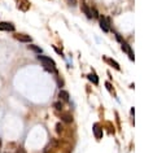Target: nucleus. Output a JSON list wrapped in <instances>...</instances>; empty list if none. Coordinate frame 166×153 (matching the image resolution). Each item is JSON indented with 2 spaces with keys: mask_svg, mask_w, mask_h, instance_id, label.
I'll use <instances>...</instances> for the list:
<instances>
[{
  "mask_svg": "<svg viewBox=\"0 0 166 153\" xmlns=\"http://www.w3.org/2000/svg\"><path fill=\"white\" fill-rule=\"evenodd\" d=\"M87 79L90 80V82H92L93 84H95V86H97V84H99V77L96 75L95 73H91V74H88V75H87Z\"/></svg>",
  "mask_w": 166,
  "mask_h": 153,
  "instance_id": "12",
  "label": "nucleus"
},
{
  "mask_svg": "<svg viewBox=\"0 0 166 153\" xmlns=\"http://www.w3.org/2000/svg\"><path fill=\"white\" fill-rule=\"evenodd\" d=\"M91 16H92V18H99V13H97L96 8H91Z\"/></svg>",
  "mask_w": 166,
  "mask_h": 153,
  "instance_id": "16",
  "label": "nucleus"
},
{
  "mask_svg": "<svg viewBox=\"0 0 166 153\" xmlns=\"http://www.w3.org/2000/svg\"><path fill=\"white\" fill-rule=\"evenodd\" d=\"M56 131H57V134H61V132H63V131H64V126H63V125H61V123H60V122H58V123H57V125H56Z\"/></svg>",
  "mask_w": 166,
  "mask_h": 153,
  "instance_id": "17",
  "label": "nucleus"
},
{
  "mask_svg": "<svg viewBox=\"0 0 166 153\" xmlns=\"http://www.w3.org/2000/svg\"><path fill=\"white\" fill-rule=\"evenodd\" d=\"M13 38L16 39V40L21 42V43H31V37L30 35H26V34H19V32H16L14 35H13Z\"/></svg>",
  "mask_w": 166,
  "mask_h": 153,
  "instance_id": "4",
  "label": "nucleus"
},
{
  "mask_svg": "<svg viewBox=\"0 0 166 153\" xmlns=\"http://www.w3.org/2000/svg\"><path fill=\"white\" fill-rule=\"evenodd\" d=\"M58 97H60V100L61 101H69V99H70V95H69V92L68 91H65V90H61L60 92H58Z\"/></svg>",
  "mask_w": 166,
  "mask_h": 153,
  "instance_id": "10",
  "label": "nucleus"
},
{
  "mask_svg": "<svg viewBox=\"0 0 166 153\" xmlns=\"http://www.w3.org/2000/svg\"><path fill=\"white\" fill-rule=\"evenodd\" d=\"M69 1V4L70 5H73V6H75L77 5V0H68Z\"/></svg>",
  "mask_w": 166,
  "mask_h": 153,
  "instance_id": "19",
  "label": "nucleus"
},
{
  "mask_svg": "<svg viewBox=\"0 0 166 153\" xmlns=\"http://www.w3.org/2000/svg\"><path fill=\"white\" fill-rule=\"evenodd\" d=\"M92 130H93V135H95V138L97 139V140H100V139L103 138V129H101V126H100L99 123H95Z\"/></svg>",
  "mask_w": 166,
  "mask_h": 153,
  "instance_id": "7",
  "label": "nucleus"
},
{
  "mask_svg": "<svg viewBox=\"0 0 166 153\" xmlns=\"http://www.w3.org/2000/svg\"><path fill=\"white\" fill-rule=\"evenodd\" d=\"M17 153H26V151H25V149L22 148V147H19V149H18V152H17Z\"/></svg>",
  "mask_w": 166,
  "mask_h": 153,
  "instance_id": "20",
  "label": "nucleus"
},
{
  "mask_svg": "<svg viewBox=\"0 0 166 153\" xmlns=\"http://www.w3.org/2000/svg\"><path fill=\"white\" fill-rule=\"evenodd\" d=\"M17 1V8L22 12H27L29 8H30V3L29 0H16Z\"/></svg>",
  "mask_w": 166,
  "mask_h": 153,
  "instance_id": "5",
  "label": "nucleus"
},
{
  "mask_svg": "<svg viewBox=\"0 0 166 153\" xmlns=\"http://www.w3.org/2000/svg\"><path fill=\"white\" fill-rule=\"evenodd\" d=\"M27 48H29L30 51L35 52V53H38V55H42V52H43V50H42L40 47H38V45H35V44H30V45H27Z\"/></svg>",
  "mask_w": 166,
  "mask_h": 153,
  "instance_id": "14",
  "label": "nucleus"
},
{
  "mask_svg": "<svg viewBox=\"0 0 166 153\" xmlns=\"http://www.w3.org/2000/svg\"><path fill=\"white\" fill-rule=\"evenodd\" d=\"M82 12L87 16V18H92V16H91V8L87 4H84V3L82 4Z\"/></svg>",
  "mask_w": 166,
  "mask_h": 153,
  "instance_id": "13",
  "label": "nucleus"
},
{
  "mask_svg": "<svg viewBox=\"0 0 166 153\" xmlns=\"http://www.w3.org/2000/svg\"><path fill=\"white\" fill-rule=\"evenodd\" d=\"M122 50L125 51V52H127V55H129V57H130V60L131 61H134L135 60V57H134V52H132L131 50V47L127 44V43H125V42H122Z\"/></svg>",
  "mask_w": 166,
  "mask_h": 153,
  "instance_id": "8",
  "label": "nucleus"
},
{
  "mask_svg": "<svg viewBox=\"0 0 166 153\" xmlns=\"http://www.w3.org/2000/svg\"><path fill=\"white\" fill-rule=\"evenodd\" d=\"M53 108L56 110H58V112H63L64 105H63V103L61 101H56V103H53Z\"/></svg>",
  "mask_w": 166,
  "mask_h": 153,
  "instance_id": "15",
  "label": "nucleus"
},
{
  "mask_svg": "<svg viewBox=\"0 0 166 153\" xmlns=\"http://www.w3.org/2000/svg\"><path fill=\"white\" fill-rule=\"evenodd\" d=\"M105 87H106V88H108V91H109V92H113V90H112V84H110L109 82H106V83H105Z\"/></svg>",
  "mask_w": 166,
  "mask_h": 153,
  "instance_id": "18",
  "label": "nucleus"
},
{
  "mask_svg": "<svg viewBox=\"0 0 166 153\" xmlns=\"http://www.w3.org/2000/svg\"><path fill=\"white\" fill-rule=\"evenodd\" d=\"M104 58H105V61H106V62L112 65V66L116 70H121V66H119V64L117 62L116 60H113V58H110V57H104Z\"/></svg>",
  "mask_w": 166,
  "mask_h": 153,
  "instance_id": "11",
  "label": "nucleus"
},
{
  "mask_svg": "<svg viewBox=\"0 0 166 153\" xmlns=\"http://www.w3.org/2000/svg\"><path fill=\"white\" fill-rule=\"evenodd\" d=\"M99 22H100V27L104 32H109L110 31V24H109V19L104 16H99Z\"/></svg>",
  "mask_w": 166,
  "mask_h": 153,
  "instance_id": "2",
  "label": "nucleus"
},
{
  "mask_svg": "<svg viewBox=\"0 0 166 153\" xmlns=\"http://www.w3.org/2000/svg\"><path fill=\"white\" fill-rule=\"evenodd\" d=\"M16 26L12 22H5V21H0V31H11L14 32Z\"/></svg>",
  "mask_w": 166,
  "mask_h": 153,
  "instance_id": "3",
  "label": "nucleus"
},
{
  "mask_svg": "<svg viewBox=\"0 0 166 153\" xmlns=\"http://www.w3.org/2000/svg\"><path fill=\"white\" fill-rule=\"evenodd\" d=\"M60 118H61V121L65 122V123H71L73 122V116H71L70 113H68V112H61Z\"/></svg>",
  "mask_w": 166,
  "mask_h": 153,
  "instance_id": "9",
  "label": "nucleus"
},
{
  "mask_svg": "<svg viewBox=\"0 0 166 153\" xmlns=\"http://www.w3.org/2000/svg\"><path fill=\"white\" fill-rule=\"evenodd\" d=\"M19 149V145L16 144V143H9V144H6L5 147V153H17Z\"/></svg>",
  "mask_w": 166,
  "mask_h": 153,
  "instance_id": "6",
  "label": "nucleus"
},
{
  "mask_svg": "<svg viewBox=\"0 0 166 153\" xmlns=\"http://www.w3.org/2000/svg\"><path fill=\"white\" fill-rule=\"evenodd\" d=\"M37 58L42 62V65H43V68H44V70H47L48 73H57V70H56V62H55V61L52 60L51 57L43 56V55H39Z\"/></svg>",
  "mask_w": 166,
  "mask_h": 153,
  "instance_id": "1",
  "label": "nucleus"
}]
</instances>
